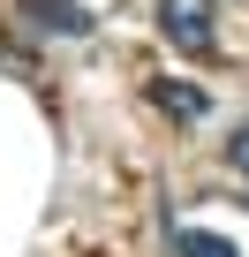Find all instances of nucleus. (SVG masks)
I'll list each match as a JSON object with an SVG mask.
<instances>
[{"label":"nucleus","instance_id":"obj_1","mask_svg":"<svg viewBox=\"0 0 249 257\" xmlns=\"http://www.w3.org/2000/svg\"><path fill=\"white\" fill-rule=\"evenodd\" d=\"M219 0H159V31H166V46H181V53H211L219 46Z\"/></svg>","mask_w":249,"mask_h":257},{"label":"nucleus","instance_id":"obj_2","mask_svg":"<svg viewBox=\"0 0 249 257\" xmlns=\"http://www.w3.org/2000/svg\"><path fill=\"white\" fill-rule=\"evenodd\" d=\"M23 23L46 38H91V8H76V0H23Z\"/></svg>","mask_w":249,"mask_h":257},{"label":"nucleus","instance_id":"obj_3","mask_svg":"<svg viewBox=\"0 0 249 257\" xmlns=\"http://www.w3.org/2000/svg\"><path fill=\"white\" fill-rule=\"evenodd\" d=\"M151 106L174 113V121H204V113H211V98H204L196 83H181V76H159V83H151Z\"/></svg>","mask_w":249,"mask_h":257},{"label":"nucleus","instance_id":"obj_4","mask_svg":"<svg viewBox=\"0 0 249 257\" xmlns=\"http://www.w3.org/2000/svg\"><path fill=\"white\" fill-rule=\"evenodd\" d=\"M166 249H174V257H241V242L219 234V227H174Z\"/></svg>","mask_w":249,"mask_h":257},{"label":"nucleus","instance_id":"obj_5","mask_svg":"<svg viewBox=\"0 0 249 257\" xmlns=\"http://www.w3.org/2000/svg\"><path fill=\"white\" fill-rule=\"evenodd\" d=\"M226 167L249 174V128H226Z\"/></svg>","mask_w":249,"mask_h":257}]
</instances>
